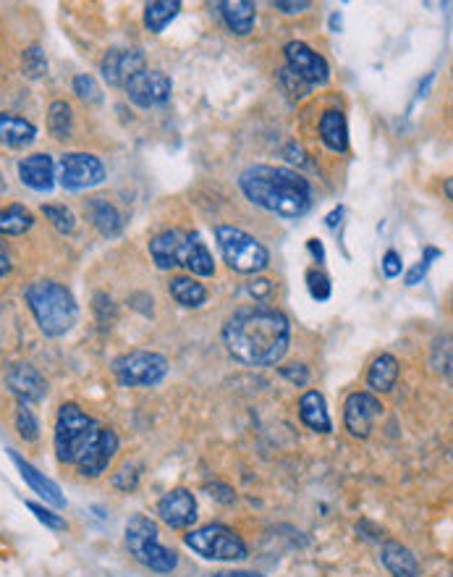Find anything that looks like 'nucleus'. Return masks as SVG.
<instances>
[{"instance_id": "a19ab883", "label": "nucleus", "mask_w": 453, "mask_h": 577, "mask_svg": "<svg viewBox=\"0 0 453 577\" xmlns=\"http://www.w3.org/2000/svg\"><path fill=\"white\" fill-rule=\"evenodd\" d=\"M281 376L294 381L296 386H307V381H309V373L304 365H286V368H281Z\"/></svg>"}, {"instance_id": "1a4fd4ad", "label": "nucleus", "mask_w": 453, "mask_h": 577, "mask_svg": "<svg viewBox=\"0 0 453 577\" xmlns=\"http://www.w3.org/2000/svg\"><path fill=\"white\" fill-rule=\"evenodd\" d=\"M113 376L121 386H155L168 376V360L158 352H147V349H131L113 360Z\"/></svg>"}, {"instance_id": "b1692460", "label": "nucleus", "mask_w": 453, "mask_h": 577, "mask_svg": "<svg viewBox=\"0 0 453 577\" xmlns=\"http://www.w3.org/2000/svg\"><path fill=\"white\" fill-rule=\"evenodd\" d=\"M320 140L333 153H346L349 150V124H346L344 111H325L320 119Z\"/></svg>"}, {"instance_id": "a18cd8bd", "label": "nucleus", "mask_w": 453, "mask_h": 577, "mask_svg": "<svg viewBox=\"0 0 453 577\" xmlns=\"http://www.w3.org/2000/svg\"><path fill=\"white\" fill-rule=\"evenodd\" d=\"M11 273V252L6 250V244L0 242V279Z\"/></svg>"}, {"instance_id": "37998d69", "label": "nucleus", "mask_w": 453, "mask_h": 577, "mask_svg": "<svg viewBox=\"0 0 453 577\" xmlns=\"http://www.w3.org/2000/svg\"><path fill=\"white\" fill-rule=\"evenodd\" d=\"M270 292H273V284H270L268 279H257L249 284V294H252L257 302H262V299H268Z\"/></svg>"}, {"instance_id": "423d86ee", "label": "nucleus", "mask_w": 453, "mask_h": 577, "mask_svg": "<svg viewBox=\"0 0 453 577\" xmlns=\"http://www.w3.org/2000/svg\"><path fill=\"white\" fill-rule=\"evenodd\" d=\"M126 549L139 564L160 575H168L179 567V554L160 543L158 525L147 515H134L126 522Z\"/></svg>"}, {"instance_id": "4468645a", "label": "nucleus", "mask_w": 453, "mask_h": 577, "mask_svg": "<svg viewBox=\"0 0 453 577\" xmlns=\"http://www.w3.org/2000/svg\"><path fill=\"white\" fill-rule=\"evenodd\" d=\"M116 454H118L116 431H110V428H100V433L95 436L90 449H87V452L79 457V462H76V470H79L82 478H100V475L108 470V465L113 462Z\"/></svg>"}, {"instance_id": "0eeeda50", "label": "nucleus", "mask_w": 453, "mask_h": 577, "mask_svg": "<svg viewBox=\"0 0 453 577\" xmlns=\"http://www.w3.org/2000/svg\"><path fill=\"white\" fill-rule=\"evenodd\" d=\"M215 239H218L223 260L231 271L252 276V273H262L270 265L268 247L247 231L236 229V226H218Z\"/></svg>"}, {"instance_id": "a878e982", "label": "nucleus", "mask_w": 453, "mask_h": 577, "mask_svg": "<svg viewBox=\"0 0 453 577\" xmlns=\"http://www.w3.org/2000/svg\"><path fill=\"white\" fill-rule=\"evenodd\" d=\"M399 360L393 355H380L375 357V362L370 365V373H367V383H370L372 391H393L396 381H399Z\"/></svg>"}, {"instance_id": "c756f323", "label": "nucleus", "mask_w": 453, "mask_h": 577, "mask_svg": "<svg viewBox=\"0 0 453 577\" xmlns=\"http://www.w3.org/2000/svg\"><path fill=\"white\" fill-rule=\"evenodd\" d=\"M48 129L55 140H69L71 137V132H74V111H71V105L66 100L50 103Z\"/></svg>"}, {"instance_id": "2f4dec72", "label": "nucleus", "mask_w": 453, "mask_h": 577, "mask_svg": "<svg viewBox=\"0 0 453 577\" xmlns=\"http://www.w3.org/2000/svg\"><path fill=\"white\" fill-rule=\"evenodd\" d=\"M42 213H45V218H48L61 234H74L76 216L66 205H42Z\"/></svg>"}, {"instance_id": "de8ad7c7", "label": "nucleus", "mask_w": 453, "mask_h": 577, "mask_svg": "<svg viewBox=\"0 0 453 577\" xmlns=\"http://www.w3.org/2000/svg\"><path fill=\"white\" fill-rule=\"evenodd\" d=\"M210 577H262V575H257V572L234 570V572H218V575H210Z\"/></svg>"}, {"instance_id": "dca6fc26", "label": "nucleus", "mask_w": 453, "mask_h": 577, "mask_svg": "<svg viewBox=\"0 0 453 577\" xmlns=\"http://www.w3.org/2000/svg\"><path fill=\"white\" fill-rule=\"evenodd\" d=\"M100 71L110 87H126L134 74L145 71V56L139 50H108V56L100 63Z\"/></svg>"}, {"instance_id": "393cba45", "label": "nucleus", "mask_w": 453, "mask_h": 577, "mask_svg": "<svg viewBox=\"0 0 453 577\" xmlns=\"http://www.w3.org/2000/svg\"><path fill=\"white\" fill-rule=\"evenodd\" d=\"M383 564L393 577H419V562L412 549H406L399 541L383 543Z\"/></svg>"}, {"instance_id": "f257e3e1", "label": "nucleus", "mask_w": 453, "mask_h": 577, "mask_svg": "<svg viewBox=\"0 0 453 577\" xmlns=\"http://www.w3.org/2000/svg\"><path fill=\"white\" fill-rule=\"evenodd\" d=\"M228 352L244 365L270 368L286 357L291 344L289 318L268 305L239 307L223 326Z\"/></svg>"}, {"instance_id": "8fccbe9b", "label": "nucleus", "mask_w": 453, "mask_h": 577, "mask_svg": "<svg viewBox=\"0 0 453 577\" xmlns=\"http://www.w3.org/2000/svg\"><path fill=\"white\" fill-rule=\"evenodd\" d=\"M0 189H3V179H0Z\"/></svg>"}, {"instance_id": "c85d7f7f", "label": "nucleus", "mask_w": 453, "mask_h": 577, "mask_svg": "<svg viewBox=\"0 0 453 577\" xmlns=\"http://www.w3.org/2000/svg\"><path fill=\"white\" fill-rule=\"evenodd\" d=\"M181 11L179 0H158V3H147L145 6V27L150 32H163Z\"/></svg>"}, {"instance_id": "79ce46f5", "label": "nucleus", "mask_w": 453, "mask_h": 577, "mask_svg": "<svg viewBox=\"0 0 453 577\" xmlns=\"http://www.w3.org/2000/svg\"><path fill=\"white\" fill-rule=\"evenodd\" d=\"M273 8H278V11H283V14H304V11H309L312 8V3L309 0H299V3H286V0H278V3H273Z\"/></svg>"}, {"instance_id": "473e14b6", "label": "nucleus", "mask_w": 453, "mask_h": 577, "mask_svg": "<svg viewBox=\"0 0 453 577\" xmlns=\"http://www.w3.org/2000/svg\"><path fill=\"white\" fill-rule=\"evenodd\" d=\"M278 84H281V90L286 92V95H289L291 100L307 98L309 90H312V87H309V84L304 82L302 77H296L294 71L286 69V66H283V69L278 71Z\"/></svg>"}, {"instance_id": "20e7f679", "label": "nucleus", "mask_w": 453, "mask_h": 577, "mask_svg": "<svg viewBox=\"0 0 453 577\" xmlns=\"http://www.w3.org/2000/svg\"><path fill=\"white\" fill-rule=\"evenodd\" d=\"M29 310L35 315L37 326L45 336H63L69 334L79 318L74 294L58 281H35L24 289Z\"/></svg>"}, {"instance_id": "c9c22d12", "label": "nucleus", "mask_w": 453, "mask_h": 577, "mask_svg": "<svg viewBox=\"0 0 453 577\" xmlns=\"http://www.w3.org/2000/svg\"><path fill=\"white\" fill-rule=\"evenodd\" d=\"M307 289L309 294H312V299H317V302H325V299H330V292H333V286H330V279L325 276L320 268H312V271H307Z\"/></svg>"}, {"instance_id": "e433bc0d", "label": "nucleus", "mask_w": 453, "mask_h": 577, "mask_svg": "<svg viewBox=\"0 0 453 577\" xmlns=\"http://www.w3.org/2000/svg\"><path fill=\"white\" fill-rule=\"evenodd\" d=\"M438 258H440V250H433V247H427V250H425V260H422V263L414 265L412 271L406 273V286H417L419 281L425 279L427 271H430V263H433V260H438Z\"/></svg>"}, {"instance_id": "7ed1b4c3", "label": "nucleus", "mask_w": 453, "mask_h": 577, "mask_svg": "<svg viewBox=\"0 0 453 577\" xmlns=\"http://www.w3.org/2000/svg\"><path fill=\"white\" fill-rule=\"evenodd\" d=\"M150 255L160 271L171 268H186L192 276L210 279L215 276L213 252L207 250V244L197 231L168 229L150 242Z\"/></svg>"}, {"instance_id": "49530a36", "label": "nucleus", "mask_w": 453, "mask_h": 577, "mask_svg": "<svg viewBox=\"0 0 453 577\" xmlns=\"http://www.w3.org/2000/svg\"><path fill=\"white\" fill-rule=\"evenodd\" d=\"M341 218H344V208H336L333 213H330L328 218H325V223H328L330 229H336L338 223H341Z\"/></svg>"}, {"instance_id": "09e8293b", "label": "nucleus", "mask_w": 453, "mask_h": 577, "mask_svg": "<svg viewBox=\"0 0 453 577\" xmlns=\"http://www.w3.org/2000/svg\"><path fill=\"white\" fill-rule=\"evenodd\" d=\"M330 27H333L338 32V29H341V16H338V14L330 16Z\"/></svg>"}, {"instance_id": "2eb2a0df", "label": "nucleus", "mask_w": 453, "mask_h": 577, "mask_svg": "<svg viewBox=\"0 0 453 577\" xmlns=\"http://www.w3.org/2000/svg\"><path fill=\"white\" fill-rule=\"evenodd\" d=\"M158 515L176 530L192 528L197 522V499L189 488H173L158 501Z\"/></svg>"}, {"instance_id": "cd10ccee", "label": "nucleus", "mask_w": 453, "mask_h": 577, "mask_svg": "<svg viewBox=\"0 0 453 577\" xmlns=\"http://www.w3.org/2000/svg\"><path fill=\"white\" fill-rule=\"evenodd\" d=\"M32 226H35V216L19 202L0 208V237H21Z\"/></svg>"}, {"instance_id": "9b49d317", "label": "nucleus", "mask_w": 453, "mask_h": 577, "mask_svg": "<svg viewBox=\"0 0 453 577\" xmlns=\"http://www.w3.org/2000/svg\"><path fill=\"white\" fill-rule=\"evenodd\" d=\"M286 69H291L296 77H302L309 87H317V84L330 82V66L317 50H312L307 42L291 40L286 42Z\"/></svg>"}, {"instance_id": "6ab92c4d", "label": "nucleus", "mask_w": 453, "mask_h": 577, "mask_svg": "<svg viewBox=\"0 0 453 577\" xmlns=\"http://www.w3.org/2000/svg\"><path fill=\"white\" fill-rule=\"evenodd\" d=\"M8 454H11V459H14V465L19 467L21 478L27 480L29 488H32L35 494H40L42 499L50 501L53 507H58V509L66 507V496H63V491L58 488V483H53L50 478H45V475H42L35 465H29L27 459H21V454L14 452V449H8Z\"/></svg>"}, {"instance_id": "f3484780", "label": "nucleus", "mask_w": 453, "mask_h": 577, "mask_svg": "<svg viewBox=\"0 0 453 577\" xmlns=\"http://www.w3.org/2000/svg\"><path fill=\"white\" fill-rule=\"evenodd\" d=\"M6 381L8 389L14 391L19 402L35 404L40 402V399H45V394H48V381L42 378L40 370L27 365V362H19V365L8 370Z\"/></svg>"}, {"instance_id": "aec40b11", "label": "nucleus", "mask_w": 453, "mask_h": 577, "mask_svg": "<svg viewBox=\"0 0 453 577\" xmlns=\"http://www.w3.org/2000/svg\"><path fill=\"white\" fill-rule=\"evenodd\" d=\"M84 213H87L90 223L97 229V234H103V237L113 239L124 231V216L105 197H92V200L84 202Z\"/></svg>"}, {"instance_id": "9d476101", "label": "nucleus", "mask_w": 453, "mask_h": 577, "mask_svg": "<svg viewBox=\"0 0 453 577\" xmlns=\"http://www.w3.org/2000/svg\"><path fill=\"white\" fill-rule=\"evenodd\" d=\"M55 179L71 192L92 189L105 181V166L103 160L90 153H66L55 166Z\"/></svg>"}, {"instance_id": "ddd939ff", "label": "nucleus", "mask_w": 453, "mask_h": 577, "mask_svg": "<svg viewBox=\"0 0 453 577\" xmlns=\"http://www.w3.org/2000/svg\"><path fill=\"white\" fill-rule=\"evenodd\" d=\"M380 415H383V404L370 391H357L344 404V425L354 438L370 436Z\"/></svg>"}, {"instance_id": "7c9ffc66", "label": "nucleus", "mask_w": 453, "mask_h": 577, "mask_svg": "<svg viewBox=\"0 0 453 577\" xmlns=\"http://www.w3.org/2000/svg\"><path fill=\"white\" fill-rule=\"evenodd\" d=\"M16 428H19V436L24 438V441H37V438H40V423H37V415L35 410H32V404L19 402Z\"/></svg>"}, {"instance_id": "f8f14e48", "label": "nucleus", "mask_w": 453, "mask_h": 577, "mask_svg": "<svg viewBox=\"0 0 453 577\" xmlns=\"http://www.w3.org/2000/svg\"><path fill=\"white\" fill-rule=\"evenodd\" d=\"M126 95L134 105L139 108H158V105H165L171 100L173 92V82L171 77H165L163 71H139L134 77L126 82Z\"/></svg>"}, {"instance_id": "bb28decb", "label": "nucleus", "mask_w": 453, "mask_h": 577, "mask_svg": "<svg viewBox=\"0 0 453 577\" xmlns=\"http://www.w3.org/2000/svg\"><path fill=\"white\" fill-rule=\"evenodd\" d=\"M171 297L179 302L181 307H202L207 302V289L192 276H173L168 284Z\"/></svg>"}, {"instance_id": "a211bd4d", "label": "nucleus", "mask_w": 453, "mask_h": 577, "mask_svg": "<svg viewBox=\"0 0 453 577\" xmlns=\"http://www.w3.org/2000/svg\"><path fill=\"white\" fill-rule=\"evenodd\" d=\"M19 179L24 187L35 192H53L55 163L48 153H35L19 163Z\"/></svg>"}, {"instance_id": "6e6552de", "label": "nucleus", "mask_w": 453, "mask_h": 577, "mask_svg": "<svg viewBox=\"0 0 453 577\" xmlns=\"http://www.w3.org/2000/svg\"><path fill=\"white\" fill-rule=\"evenodd\" d=\"M184 543L194 554L210 562H239L247 559V543L241 541L239 533H234L226 525H202L197 530H189Z\"/></svg>"}, {"instance_id": "f03ea898", "label": "nucleus", "mask_w": 453, "mask_h": 577, "mask_svg": "<svg viewBox=\"0 0 453 577\" xmlns=\"http://www.w3.org/2000/svg\"><path fill=\"white\" fill-rule=\"evenodd\" d=\"M239 187L252 205L281 218H302L312 208V187L302 174L281 166H249Z\"/></svg>"}, {"instance_id": "58836bf2", "label": "nucleus", "mask_w": 453, "mask_h": 577, "mask_svg": "<svg viewBox=\"0 0 453 577\" xmlns=\"http://www.w3.org/2000/svg\"><path fill=\"white\" fill-rule=\"evenodd\" d=\"M142 465H126L121 473L113 478V486L116 488H121V491H134L137 488V483H139V478H142Z\"/></svg>"}, {"instance_id": "39448f33", "label": "nucleus", "mask_w": 453, "mask_h": 577, "mask_svg": "<svg viewBox=\"0 0 453 577\" xmlns=\"http://www.w3.org/2000/svg\"><path fill=\"white\" fill-rule=\"evenodd\" d=\"M103 425L92 420L84 410H79V404H63L58 410V420H55V454L63 465H76L95 436L100 433Z\"/></svg>"}, {"instance_id": "ea45409f", "label": "nucleus", "mask_w": 453, "mask_h": 577, "mask_svg": "<svg viewBox=\"0 0 453 577\" xmlns=\"http://www.w3.org/2000/svg\"><path fill=\"white\" fill-rule=\"evenodd\" d=\"M383 273L388 279H399L401 271H404V263H401V255L396 250H388L383 255Z\"/></svg>"}, {"instance_id": "4c0bfd02", "label": "nucleus", "mask_w": 453, "mask_h": 577, "mask_svg": "<svg viewBox=\"0 0 453 577\" xmlns=\"http://www.w3.org/2000/svg\"><path fill=\"white\" fill-rule=\"evenodd\" d=\"M29 512L42 522V525H48L50 530H66V520L61 515H55L50 509H45L42 504H35V501H27Z\"/></svg>"}, {"instance_id": "5701e85b", "label": "nucleus", "mask_w": 453, "mask_h": 577, "mask_svg": "<svg viewBox=\"0 0 453 577\" xmlns=\"http://www.w3.org/2000/svg\"><path fill=\"white\" fill-rule=\"evenodd\" d=\"M37 140V126L32 121L14 116V113H0V145L6 147H27Z\"/></svg>"}, {"instance_id": "c03bdc74", "label": "nucleus", "mask_w": 453, "mask_h": 577, "mask_svg": "<svg viewBox=\"0 0 453 577\" xmlns=\"http://www.w3.org/2000/svg\"><path fill=\"white\" fill-rule=\"evenodd\" d=\"M307 250L312 252V258L317 260V265L325 263V250H323V242H320V239H309Z\"/></svg>"}, {"instance_id": "72a5a7b5", "label": "nucleus", "mask_w": 453, "mask_h": 577, "mask_svg": "<svg viewBox=\"0 0 453 577\" xmlns=\"http://www.w3.org/2000/svg\"><path fill=\"white\" fill-rule=\"evenodd\" d=\"M21 66H24V74L29 79H40L42 74H48V58L42 53L37 45L24 50V56H21Z\"/></svg>"}, {"instance_id": "f704fd0d", "label": "nucleus", "mask_w": 453, "mask_h": 577, "mask_svg": "<svg viewBox=\"0 0 453 577\" xmlns=\"http://www.w3.org/2000/svg\"><path fill=\"white\" fill-rule=\"evenodd\" d=\"M74 92L84 103H103V90H100V84H97V79L92 77V74H79V77L74 79Z\"/></svg>"}, {"instance_id": "412c9836", "label": "nucleus", "mask_w": 453, "mask_h": 577, "mask_svg": "<svg viewBox=\"0 0 453 577\" xmlns=\"http://www.w3.org/2000/svg\"><path fill=\"white\" fill-rule=\"evenodd\" d=\"M220 16L226 21V27L239 37H247L254 32V21H257V3L249 0H226L218 3Z\"/></svg>"}, {"instance_id": "4be33fe9", "label": "nucleus", "mask_w": 453, "mask_h": 577, "mask_svg": "<svg viewBox=\"0 0 453 577\" xmlns=\"http://www.w3.org/2000/svg\"><path fill=\"white\" fill-rule=\"evenodd\" d=\"M299 418L307 425L309 431L315 433H330L333 431V423H330L328 415V404H325V397L320 391H307L299 399Z\"/></svg>"}]
</instances>
